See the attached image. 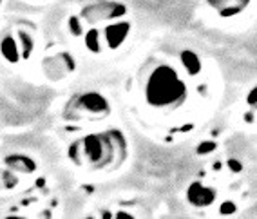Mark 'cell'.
Returning a JSON list of instances; mask_svg holds the SVG:
<instances>
[{"mask_svg": "<svg viewBox=\"0 0 257 219\" xmlns=\"http://www.w3.org/2000/svg\"><path fill=\"white\" fill-rule=\"evenodd\" d=\"M128 26L127 22H121V24H110L103 29V40L107 42V46L109 47H118L121 42L127 38L128 35Z\"/></svg>", "mask_w": 257, "mask_h": 219, "instance_id": "cell-5", "label": "cell"}, {"mask_svg": "<svg viewBox=\"0 0 257 219\" xmlns=\"http://www.w3.org/2000/svg\"><path fill=\"white\" fill-rule=\"evenodd\" d=\"M187 83L167 64L158 65L145 83V100L154 109H176L187 100Z\"/></svg>", "mask_w": 257, "mask_h": 219, "instance_id": "cell-1", "label": "cell"}, {"mask_svg": "<svg viewBox=\"0 0 257 219\" xmlns=\"http://www.w3.org/2000/svg\"><path fill=\"white\" fill-rule=\"evenodd\" d=\"M20 38H22L24 42V58H28L29 55H31V49H33V40L29 35H26L24 31H20Z\"/></svg>", "mask_w": 257, "mask_h": 219, "instance_id": "cell-11", "label": "cell"}, {"mask_svg": "<svg viewBox=\"0 0 257 219\" xmlns=\"http://www.w3.org/2000/svg\"><path fill=\"white\" fill-rule=\"evenodd\" d=\"M85 46H87V49L91 51V53H101V46H100V29L92 28L87 31V35H85Z\"/></svg>", "mask_w": 257, "mask_h": 219, "instance_id": "cell-10", "label": "cell"}, {"mask_svg": "<svg viewBox=\"0 0 257 219\" xmlns=\"http://www.w3.org/2000/svg\"><path fill=\"white\" fill-rule=\"evenodd\" d=\"M107 143H103V138L100 136H87L83 140V156L92 163H100L101 158L109 160L110 154L105 152Z\"/></svg>", "mask_w": 257, "mask_h": 219, "instance_id": "cell-2", "label": "cell"}, {"mask_svg": "<svg viewBox=\"0 0 257 219\" xmlns=\"http://www.w3.org/2000/svg\"><path fill=\"white\" fill-rule=\"evenodd\" d=\"M0 51H2V55L10 60V62H17V60H19V49H17V44H15V40L11 37L2 40Z\"/></svg>", "mask_w": 257, "mask_h": 219, "instance_id": "cell-9", "label": "cell"}, {"mask_svg": "<svg viewBox=\"0 0 257 219\" xmlns=\"http://www.w3.org/2000/svg\"><path fill=\"white\" fill-rule=\"evenodd\" d=\"M80 107L83 111H87L91 115H107L109 113V103L105 101V98L96 92H87L80 98Z\"/></svg>", "mask_w": 257, "mask_h": 219, "instance_id": "cell-4", "label": "cell"}, {"mask_svg": "<svg viewBox=\"0 0 257 219\" xmlns=\"http://www.w3.org/2000/svg\"><path fill=\"white\" fill-rule=\"evenodd\" d=\"M69 26H71V31H73V35H82V26H80V20L76 19V17H73V19L69 20Z\"/></svg>", "mask_w": 257, "mask_h": 219, "instance_id": "cell-12", "label": "cell"}, {"mask_svg": "<svg viewBox=\"0 0 257 219\" xmlns=\"http://www.w3.org/2000/svg\"><path fill=\"white\" fill-rule=\"evenodd\" d=\"M187 196H188V201L196 206H207L216 201V192L212 190L210 187H205V185H199V183L190 185Z\"/></svg>", "mask_w": 257, "mask_h": 219, "instance_id": "cell-3", "label": "cell"}, {"mask_svg": "<svg viewBox=\"0 0 257 219\" xmlns=\"http://www.w3.org/2000/svg\"><path fill=\"white\" fill-rule=\"evenodd\" d=\"M181 64H183L185 71H187L188 74H198L201 73V60H199V56L196 55V53H192V51H183L181 53Z\"/></svg>", "mask_w": 257, "mask_h": 219, "instance_id": "cell-7", "label": "cell"}, {"mask_svg": "<svg viewBox=\"0 0 257 219\" xmlns=\"http://www.w3.org/2000/svg\"><path fill=\"white\" fill-rule=\"evenodd\" d=\"M248 103L252 105V107H257V87L248 94Z\"/></svg>", "mask_w": 257, "mask_h": 219, "instance_id": "cell-13", "label": "cell"}, {"mask_svg": "<svg viewBox=\"0 0 257 219\" xmlns=\"http://www.w3.org/2000/svg\"><path fill=\"white\" fill-rule=\"evenodd\" d=\"M8 165L13 167V170H17V172H31V170H35V163L26 156H11V158H8Z\"/></svg>", "mask_w": 257, "mask_h": 219, "instance_id": "cell-8", "label": "cell"}, {"mask_svg": "<svg viewBox=\"0 0 257 219\" xmlns=\"http://www.w3.org/2000/svg\"><path fill=\"white\" fill-rule=\"evenodd\" d=\"M214 10L219 11L221 17H230V15H237L248 6L250 0H207Z\"/></svg>", "mask_w": 257, "mask_h": 219, "instance_id": "cell-6", "label": "cell"}]
</instances>
